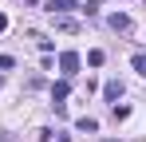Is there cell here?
Instances as JSON below:
<instances>
[{"mask_svg": "<svg viewBox=\"0 0 146 142\" xmlns=\"http://www.w3.org/2000/svg\"><path fill=\"white\" fill-rule=\"evenodd\" d=\"M16 67V59H12V55H0V71H12Z\"/></svg>", "mask_w": 146, "mask_h": 142, "instance_id": "cell-11", "label": "cell"}, {"mask_svg": "<svg viewBox=\"0 0 146 142\" xmlns=\"http://www.w3.org/2000/svg\"><path fill=\"white\" fill-rule=\"evenodd\" d=\"M67 91H71V87H67V79H59V83L51 87V103H55V111H59V115H63V99H67Z\"/></svg>", "mask_w": 146, "mask_h": 142, "instance_id": "cell-2", "label": "cell"}, {"mask_svg": "<svg viewBox=\"0 0 146 142\" xmlns=\"http://www.w3.org/2000/svg\"><path fill=\"white\" fill-rule=\"evenodd\" d=\"M55 28H63V32H79V24L67 20V16H55Z\"/></svg>", "mask_w": 146, "mask_h": 142, "instance_id": "cell-7", "label": "cell"}, {"mask_svg": "<svg viewBox=\"0 0 146 142\" xmlns=\"http://www.w3.org/2000/svg\"><path fill=\"white\" fill-rule=\"evenodd\" d=\"M71 8H79L75 0H48V12H55V16H63V12H71Z\"/></svg>", "mask_w": 146, "mask_h": 142, "instance_id": "cell-3", "label": "cell"}, {"mask_svg": "<svg viewBox=\"0 0 146 142\" xmlns=\"http://www.w3.org/2000/svg\"><path fill=\"white\" fill-rule=\"evenodd\" d=\"M59 71L71 79L75 71H79V55H75V51H63V55H59Z\"/></svg>", "mask_w": 146, "mask_h": 142, "instance_id": "cell-1", "label": "cell"}, {"mask_svg": "<svg viewBox=\"0 0 146 142\" xmlns=\"http://www.w3.org/2000/svg\"><path fill=\"white\" fill-rule=\"evenodd\" d=\"M75 126H79V130H83V134H95V130H99V122H95V118H79V122H75Z\"/></svg>", "mask_w": 146, "mask_h": 142, "instance_id": "cell-6", "label": "cell"}, {"mask_svg": "<svg viewBox=\"0 0 146 142\" xmlns=\"http://www.w3.org/2000/svg\"><path fill=\"white\" fill-rule=\"evenodd\" d=\"M4 28H8V16H0V32H4Z\"/></svg>", "mask_w": 146, "mask_h": 142, "instance_id": "cell-12", "label": "cell"}, {"mask_svg": "<svg viewBox=\"0 0 146 142\" xmlns=\"http://www.w3.org/2000/svg\"><path fill=\"white\" fill-rule=\"evenodd\" d=\"M103 95H107V99H111V103H115V99H119V95H122V83H119V79H111V83H107V87H103Z\"/></svg>", "mask_w": 146, "mask_h": 142, "instance_id": "cell-5", "label": "cell"}, {"mask_svg": "<svg viewBox=\"0 0 146 142\" xmlns=\"http://www.w3.org/2000/svg\"><path fill=\"white\" fill-rule=\"evenodd\" d=\"M130 63H134V71H138V75H142V79H146V51H138V55H134Z\"/></svg>", "mask_w": 146, "mask_h": 142, "instance_id": "cell-8", "label": "cell"}, {"mask_svg": "<svg viewBox=\"0 0 146 142\" xmlns=\"http://www.w3.org/2000/svg\"><path fill=\"white\" fill-rule=\"evenodd\" d=\"M111 28H115V32H130V16H122V12H115V16H111Z\"/></svg>", "mask_w": 146, "mask_h": 142, "instance_id": "cell-4", "label": "cell"}, {"mask_svg": "<svg viewBox=\"0 0 146 142\" xmlns=\"http://www.w3.org/2000/svg\"><path fill=\"white\" fill-rule=\"evenodd\" d=\"M103 59H107L103 51H91V55H87V63H91V67H103Z\"/></svg>", "mask_w": 146, "mask_h": 142, "instance_id": "cell-10", "label": "cell"}, {"mask_svg": "<svg viewBox=\"0 0 146 142\" xmlns=\"http://www.w3.org/2000/svg\"><path fill=\"white\" fill-rule=\"evenodd\" d=\"M111 115H115V122H122V118H130V107H126V103H122V107L115 103V111H111Z\"/></svg>", "mask_w": 146, "mask_h": 142, "instance_id": "cell-9", "label": "cell"}]
</instances>
